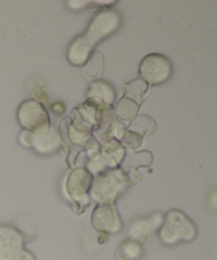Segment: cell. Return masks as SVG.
Instances as JSON below:
<instances>
[{"label": "cell", "mask_w": 217, "mask_h": 260, "mask_svg": "<svg viewBox=\"0 0 217 260\" xmlns=\"http://www.w3.org/2000/svg\"><path fill=\"white\" fill-rule=\"evenodd\" d=\"M139 104L130 98H122L116 106V114L123 121H132L136 118Z\"/></svg>", "instance_id": "cell-14"}, {"label": "cell", "mask_w": 217, "mask_h": 260, "mask_svg": "<svg viewBox=\"0 0 217 260\" xmlns=\"http://www.w3.org/2000/svg\"><path fill=\"white\" fill-rule=\"evenodd\" d=\"M142 245L134 239H127L119 244L117 258L119 260H139L142 256Z\"/></svg>", "instance_id": "cell-13"}, {"label": "cell", "mask_w": 217, "mask_h": 260, "mask_svg": "<svg viewBox=\"0 0 217 260\" xmlns=\"http://www.w3.org/2000/svg\"><path fill=\"white\" fill-rule=\"evenodd\" d=\"M0 260H36L24 248L22 234L12 226H0Z\"/></svg>", "instance_id": "cell-5"}, {"label": "cell", "mask_w": 217, "mask_h": 260, "mask_svg": "<svg viewBox=\"0 0 217 260\" xmlns=\"http://www.w3.org/2000/svg\"><path fill=\"white\" fill-rule=\"evenodd\" d=\"M197 236L195 222L179 210H172L167 213L159 230V238L164 245L172 246L179 243H190Z\"/></svg>", "instance_id": "cell-2"}, {"label": "cell", "mask_w": 217, "mask_h": 260, "mask_svg": "<svg viewBox=\"0 0 217 260\" xmlns=\"http://www.w3.org/2000/svg\"><path fill=\"white\" fill-rule=\"evenodd\" d=\"M163 222H164V217L160 213H157V215L151 216V217L146 218V220L136 221L131 226V230H130V234H131V238L130 239H134V240L142 244L146 240L147 236L151 235L159 228H162Z\"/></svg>", "instance_id": "cell-10"}, {"label": "cell", "mask_w": 217, "mask_h": 260, "mask_svg": "<svg viewBox=\"0 0 217 260\" xmlns=\"http://www.w3.org/2000/svg\"><path fill=\"white\" fill-rule=\"evenodd\" d=\"M33 96H35V101L37 102H46L47 101V94H46L45 89L42 88H36L35 90H33Z\"/></svg>", "instance_id": "cell-17"}, {"label": "cell", "mask_w": 217, "mask_h": 260, "mask_svg": "<svg viewBox=\"0 0 217 260\" xmlns=\"http://www.w3.org/2000/svg\"><path fill=\"white\" fill-rule=\"evenodd\" d=\"M130 184L131 183L123 170L118 168H112V169L98 173V175L93 179L89 194L91 200H94L99 205L114 203V201L119 196L126 192Z\"/></svg>", "instance_id": "cell-1"}, {"label": "cell", "mask_w": 217, "mask_h": 260, "mask_svg": "<svg viewBox=\"0 0 217 260\" xmlns=\"http://www.w3.org/2000/svg\"><path fill=\"white\" fill-rule=\"evenodd\" d=\"M51 108H52V111L55 112V113H57V114L64 113V111H65V106H64L63 103H60V102L52 104V107H51Z\"/></svg>", "instance_id": "cell-18"}, {"label": "cell", "mask_w": 217, "mask_h": 260, "mask_svg": "<svg viewBox=\"0 0 217 260\" xmlns=\"http://www.w3.org/2000/svg\"><path fill=\"white\" fill-rule=\"evenodd\" d=\"M88 99L101 102V103L111 106L116 99V90L109 83L104 80H96L90 84L86 94Z\"/></svg>", "instance_id": "cell-11"}, {"label": "cell", "mask_w": 217, "mask_h": 260, "mask_svg": "<svg viewBox=\"0 0 217 260\" xmlns=\"http://www.w3.org/2000/svg\"><path fill=\"white\" fill-rule=\"evenodd\" d=\"M93 184V174L86 168L75 169L68 178L66 182V192L73 200L80 201L90 192Z\"/></svg>", "instance_id": "cell-8"}, {"label": "cell", "mask_w": 217, "mask_h": 260, "mask_svg": "<svg viewBox=\"0 0 217 260\" xmlns=\"http://www.w3.org/2000/svg\"><path fill=\"white\" fill-rule=\"evenodd\" d=\"M121 23L122 18L118 12L109 9V8H103L93 15L90 24L83 36L91 45L96 46L104 38L109 37L114 32H117L118 28L121 27Z\"/></svg>", "instance_id": "cell-4"}, {"label": "cell", "mask_w": 217, "mask_h": 260, "mask_svg": "<svg viewBox=\"0 0 217 260\" xmlns=\"http://www.w3.org/2000/svg\"><path fill=\"white\" fill-rule=\"evenodd\" d=\"M139 73L146 83L151 85H160L170 79L173 65L167 56L162 53H150L142 58Z\"/></svg>", "instance_id": "cell-6"}, {"label": "cell", "mask_w": 217, "mask_h": 260, "mask_svg": "<svg viewBox=\"0 0 217 260\" xmlns=\"http://www.w3.org/2000/svg\"><path fill=\"white\" fill-rule=\"evenodd\" d=\"M94 46L83 35L76 37L68 48V60L71 65H85L90 58Z\"/></svg>", "instance_id": "cell-9"}, {"label": "cell", "mask_w": 217, "mask_h": 260, "mask_svg": "<svg viewBox=\"0 0 217 260\" xmlns=\"http://www.w3.org/2000/svg\"><path fill=\"white\" fill-rule=\"evenodd\" d=\"M122 144H123V146H126L127 149L135 150L137 149V147L141 146L142 136L137 134V132L126 131L122 135Z\"/></svg>", "instance_id": "cell-15"}, {"label": "cell", "mask_w": 217, "mask_h": 260, "mask_svg": "<svg viewBox=\"0 0 217 260\" xmlns=\"http://www.w3.org/2000/svg\"><path fill=\"white\" fill-rule=\"evenodd\" d=\"M17 118L25 131L32 132L36 136H43L52 128L46 108L35 99L24 101L20 104L17 111Z\"/></svg>", "instance_id": "cell-3"}, {"label": "cell", "mask_w": 217, "mask_h": 260, "mask_svg": "<svg viewBox=\"0 0 217 260\" xmlns=\"http://www.w3.org/2000/svg\"><path fill=\"white\" fill-rule=\"evenodd\" d=\"M94 229L104 234H118L122 230V220L114 203L98 205L91 215Z\"/></svg>", "instance_id": "cell-7"}, {"label": "cell", "mask_w": 217, "mask_h": 260, "mask_svg": "<svg viewBox=\"0 0 217 260\" xmlns=\"http://www.w3.org/2000/svg\"><path fill=\"white\" fill-rule=\"evenodd\" d=\"M58 145H60V137L53 128H51V131L43 136L33 135L32 147H35L40 154H51L57 149Z\"/></svg>", "instance_id": "cell-12"}, {"label": "cell", "mask_w": 217, "mask_h": 260, "mask_svg": "<svg viewBox=\"0 0 217 260\" xmlns=\"http://www.w3.org/2000/svg\"><path fill=\"white\" fill-rule=\"evenodd\" d=\"M19 141H20V144H22L24 147H32L33 134H32V132L23 129L22 134L19 135Z\"/></svg>", "instance_id": "cell-16"}]
</instances>
